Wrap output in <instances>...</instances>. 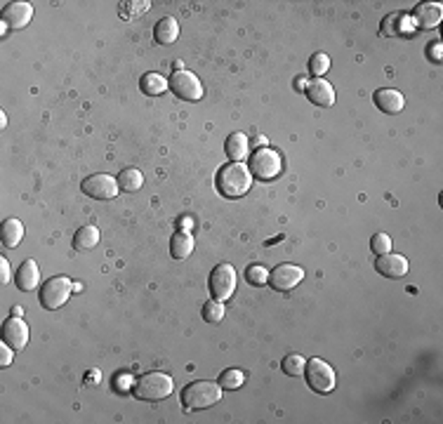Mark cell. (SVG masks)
<instances>
[{
	"label": "cell",
	"instance_id": "obj_1",
	"mask_svg": "<svg viewBox=\"0 0 443 424\" xmlns=\"http://www.w3.org/2000/svg\"><path fill=\"white\" fill-rule=\"evenodd\" d=\"M217 189L227 198H241L250 191L253 186V172L246 163H229L217 172L215 179Z\"/></svg>",
	"mask_w": 443,
	"mask_h": 424
},
{
	"label": "cell",
	"instance_id": "obj_2",
	"mask_svg": "<svg viewBox=\"0 0 443 424\" xmlns=\"http://www.w3.org/2000/svg\"><path fill=\"white\" fill-rule=\"evenodd\" d=\"M222 401V384L208 382V379H198L184 386L182 391V405L186 410H205L210 405Z\"/></svg>",
	"mask_w": 443,
	"mask_h": 424
},
{
	"label": "cell",
	"instance_id": "obj_3",
	"mask_svg": "<svg viewBox=\"0 0 443 424\" xmlns=\"http://www.w3.org/2000/svg\"><path fill=\"white\" fill-rule=\"evenodd\" d=\"M172 389H174V382L165 372H147V375H142L133 386L135 396L140 398V401H151V403L163 401V398L172 394Z\"/></svg>",
	"mask_w": 443,
	"mask_h": 424
},
{
	"label": "cell",
	"instance_id": "obj_4",
	"mask_svg": "<svg viewBox=\"0 0 443 424\" xmlns=\"http://www.w3.org/2000/svg\"><path fill=\"white\" fill-rule=\"evenodd\" d=\"M304 377H307V384L318 394H330L338 384V375H335L333 365L326 363L323 358H311L307 361V368H304Z\"/></svg>",
	"mask_w": 443,
	"mask_h": 424
},
{
	"label": "cell",
	"instance_id": "obj_5",
	"mask_svg": "<svg viewBox=\"0 0 443 424\" xmlns=\"http://www.w3.org/2000/svg\"><path fill=\"white\" fill-rule=\"evenodd\" d=\"M71 288H73L71 278H66V276H52L40 288V292H38L40 307L47 309V311L64 307L66 299L71 297Z\"/></svg>",
	"mask_w": 443,
	"mask_h": 424
},
{
	"label": "cell",
	"instance_id": "obj_6",
	"mask_svg": "<svg viewBox=\"0 0 443 424\" xmlns=\"http://www.w3.org/2000/svg\"><path fill=\"white\" fill-rule=\"evenodd\" d=\"M236 269L232 264H217L215 269L210 271V295L212 299H220V302H227L229 297L236 292Z\"/></svg>",
	"mask_w": 443,
	"mask_h": 424
},
{
	"label": "cell",
	"instance_id": "obj_7",
	"mask_svg": "<svg viewBox=\"0 0 443 424\" xmlns=\"http://www.w3.org/2000/svg\"><path fill=\"white\" fill-rule=\"evenodd\" d=\"M167 85H170V90L177 95L179 99H186V102H198V99H203V83L198 80L196 73L191 71H174L170 80H167Z\"/></svg>",
	"mask_w": 443,
	"mask_h": 424
},
{
	"label": "cell",
	"instance_id": "obj_8",
	"mask_svg": "<svg viewBox=\"0 0 443 424\" xmlns=\"http://www.w3.org/2000/svg\"><path fill=\"white\" fill-rule=\"evenodd\" d=\"M250 172L253 177L260 179H273L280 172V156L269 146H260L250 156Z\"/></svg>",
	"mask_w": 443,
	"mask_h": 424
},
{
	"label": "cell",
	"instance_id": "obj_9",
	"mask_svg": "<svg viewBox=\"0 0 443 424\" xmlns=\"http://www.w3.org/2000/svg\"><path fill=\"white\" fill-rule=\"evenodd\" d=\"M80 189H83V193H87L90 198H97V201H109V198L118 196V179H114L111 174L97 172V174H90L87 179H83Z\"/></svg>",
	"mask_w": 443,
	"mask_h": 424
},
{
	"label": "cell",
	"instance_id": "obj_10",
	"mask_svg": "<svg viewBox=\"0 0 443 424\" xmlns=\"http://www.w3.org/2000/svg\"><path fill=\"white\" fill-rule=\"evenodd\" d=\"M304 278V269L297 264H278L276 269L269 273V283L273 290L288 292L292 288H297Z\"/></svg>",
	"mask_w": 443,
	"mask_h": 424
},
{
	"label": "cell",
	"instance_id": "obj_11",
	"mask_svg": "<svg viewBox=\"0 0 443 424\" xmlns=\"http://www.w3.org/2000/svg\"><path fill=\"white\" fill-rule=\"evenodd\" d=\"M3 342H8L15 351L29 344V326H27V321H24L22 316H12L10 321H5Z\"/></svg>",
	"mask_w": 443,
	"mask_h": 424
},
{
	"label": "cell",
	"instance_id": "obj_12",
	"mask_svg": "<svg viewBox=\"0 0 443 424\" xmlns=\"http://www.w3.org/2000/svg\"><path fill=\"white\" fill-rule=\"evenodd\" d=\"M375 269L386 278H401L408 273V259H405L403 255H396V252L377 255Z\"/></svg>",
	"mask_w": 443,
	"mask_h": 424
},
{
	"label": "cell",
	"instance_id": "obj_13",
	"mask_svg": "<svg viewBox=\"0 0 443 424\" xmlns=\"http://www.w3.org/2000/svg\"><path fill=\"white\" fill-rule=\"evenodd\" d=\"M415 20L405 12H394V15L382 20V36H410L415 33Z\"/></svg>",
	"mask_w": 443,
	"mask_h": 424
},
{
	"label": "cell",
	"instance_id": "obj_14",
	"mask_svg": "<svg viewBox=\"0 0 443 424\" xmlns=\"http://www.w3.org/2000/svg\"><path fill=\"white\" fill-rule=\"evenodd\" d=\"M33 20V5L29 3H10L3 10V22L12 29H24Z\"/></svg>",
	"mask_w": 443,
	"mask_h": 424
},
{
	"label": "cell",
	"instance_id": "obj_15",
	"mask_svg": "<svg viewBox=\"0 0 443 424\" xmlns=\"http://www.w3.org/2000/svg\"><path fill=\"white\" fill-rule=\"evenodd\" d=\"M307 97L316 106H333L335 104V87L323 78H314L307 83Z\"/></svg>",
	"mask_w": 443,
	"mask_h": 424
},
{
	"label": "cell",
	"instance_id": "obj_16",
	"mask_svg": "<svg viewBox=\"0 0 443 424\" xmlns=\"http://www.w3.org/2000/svg\"><path fill=\"white\" fill-rule=\"evenodd\" d=\"M373 99H375L377 109L382 111V114H389V116L401 114L403 106H405L403 95L398 90H391V87H382V90H377Z\"/></svg>",
	"mask_w": 443,
	"mask_h": 424
},
{
	"label": "cell",
	"instance_id": "obj_17",
	"mask_svg": "<svg viewBox=\"0 0 443 424\" xmlns=\"http://www.w3.org/2000/svg\"><path fill=\"white\" fill-rule=\"evenodd\" d=\"M441 17H443V8L441 3H420L415 8V26L420 29H436L441 24Z\"/></svg>",
	"mask_w": 443,
	"mask_h": 424
},
{
	"label": "cell",
	"instance_id": "obj_18",
	"mask_svg": "<svg viewBox=\"0 0 443 424\" xmlns=\"http://www.w3.org/2000/svg\"><path fill=\"white\" fill-rule=\"evenodd\" d=\"M38 280H40L38 264H36L33 259L22 262V266H20V269H17V273H15L17 288L24 290V292H31L33 288H38Z\"/></svg>",
	"mask_w": 443,
	"mask_h": 424
},
{
	"label": "cell",
	"instance_id": "obj_19",
	"mask_svg": "<svg viewBox=\"0 0 443 424\" xmlns=\"http://www.w3.org/2000/svg\"><path fill=\"white\" fill-rule=\"evenodd\" d=\"M224 151L232 158V163H243L250 153V142L243 132H234L227 137V144H224Z\"/></svg>",
	"mask_w": 443,
	"mask_h": 424
},
{
	"label": "cell",
	"instance_id": "obj_20",
	"mask_svg": "<svg viewBox=\"0 0 443 424\" xmlns=\"http://www.w3.org/2000/svg\"><path fill=\"white\" fill-rule=\"evenodd\" d=\"M179 36V24L172 20V17H163L158 24L153 26V40L158 45H172Z\"/></svg>",
	"mask_w": 443,
	"mask_h": 424
},
{
	"label": "cell",
	"instance_id": "obj_21",
	"mask_svg": "<svg viewBox=\"0 0 443 424\" xmlns=\"http://www.w3.org/2000/svg\"><path fill=\"white\" fill-rule=\"evenodd\" d=\"M24 238V224L20 220H5L3 227H0V241H3L5 248H17Z\"/></svg>",
	"mask_w": 443,
	"mask_h": 424
},
{
	"label": "cell",
	"instance_id": "obj_22",
	"mask_svg": "<svg viewBox=\"0 0 443 424\" xmlns=\"http://www.w3.org/2000/svg\"><path fill=\"white\" fill-rule=\"evenodd\" d=\"M193 252V236L189 232H177L170 238V255L174 259H186Z\"/></svg>",
	"mask_w": 443,
	"mask_h": 424
},
{
	"label": "cell",
	"instance_id": "obj_23",
	"mask_svg": "<svg viewBox=\"0 0 443 424\" xmlns=\"http://www.w3.org/2000/svg\"><path fill=\"white\" fill-rule=\"evenodd\" d=\"M97 243H99V232L95 227H80L76 236H73V250L87 252V250H92Z\"/></svg>",
	"mask_w": 443,
	"mask_h": 424
},
{
	"label": "cell",
	"instance_id": "obj_24",
	"mask_svg": "<svg viewBox=\"0 0 443 424\" xmlns=\"http://www.w3.org/2000/svg\"><path fill=\"white\" fill-rule=\"evenodd\" d=\"M167 87L170 85H167V80L160 76V73H147V76H142V80H140V90L149 97L163 95Z\"/></svg>",
	"mask_w": 443,
	"mask_h": 424
},
{
	"label": "cell",
	"instance_id": "obj_25",
	"mask_svg": "<svg viewBox=\"0 0 443 424\" xmlns=\"http://www.w3.org/2000/svg\"><path fill=\"white\" fill-rule=\"evenodd\" d=\"M142 184H144V174L137 170V167H126V170L118 174V186L126 191H140Z\"/></svg>",
	"mask_w": 443,
	"mask_h": 424
},
{
	"label": "cell",
	"instance_id": "obj_26",
	"mask_svg": "<svg viewBox=\"0 0 443 424\" xmlns=\"http://www.w3.org/2000/svg\"><path fill=\"white\" fill-rule=\"evenodd\" d=\"M304 368H307V358L299 356V354H288V356L280 361V370L290 377H299L304 372Z\"/></svg>",
	"mask_w": 443,
	"mask_h": 424
},
{
	"label": "cell",
	"instance_id": "obj_27",
	"mask_svg": "<svg viewBox=\"0 0 443 424\" xmlns=\"http://www.w3.org/2000/svg\"><path fill=\"white\" fill-rule=\"evenodd\" d=\"M224 302H220V299H210V302H205L203 304V321L205 323H222V318H224Z\"/></svg>",
	"mask_w": 443,
	"mask_h": 424
},
{
	"label": "cell",
	"instance_id": "obj_28",
	"mask_svg": "<svg viewBox=\"0 0 443 424\" xmlns=\"http://www.w3.org/2000/svg\"><path fill=\"white\" fill-rule=\"evenodd\" d=\"M243 382H246V372L236 370V368H232V370H224L222 377H220L222 389H241Z\"/></svg>",
	"mask_w": 443,
	"mask_h": 424
},
{
	"label": "cell",
	"instance_id": "obj_29",
	"mask_svg": "<svg viewBox=\"0 0 443 424\" xmlns=\"http://www.w3.org/2000/svg\"><path fill=\"white\" fill-rule=\"evenodd\" d=\"M246 280L250 285H255V288H260V285H264L266 280H269V271H266L262 264H250L246 269Z\"/></svg>",
	"mask_w": 443,
	"mask_h": 424
},
{
	"label": "cell",
	"instance_id": "obj_30",
	"mask_svg": "<svg viewBox=\"0 0 443 424\" xmlns=\"http://www.w3.org/2000/svg\"><path fill=\"white\" fill-rule=\"evenodd\" d=\"M309 68H311V73H314L316 78H321L323 73L330 68V57L326 52H316V54H311V59H309Z\"/></svg>",
	"mask_w": 443,
	"mask_h": 424
},
{
	"label": "cell",
	"instance_id": "obj_31",
	"mask_svg": "<svg viewBox=\"0 0 443 424\" xmlns=\"http://www.w3.org/2000/svg\"><path fill=\"white\" fill-rule=\"evenodd\" d=\"M370 250L375 252V255H386V252H391V236H386V234H375V236H373V241H370Z\"/></svg>",
	"mask_w": 443,
	"mask_h": 424
},
{
	"label": "cell",
	"instance_id": "obj_32",
	"mask_svg": "<svg viewBox=\"0 0 443 424\" xmlns=\"http://www.w3.org/2000/svg\"><path fill=\"white\" fill-rule=\"evenodd\" d=\"M12 356H15V351H12V347L5 342V344H0V365L8 368L12 363Z\"/></svg>",
	"mask_w": 443,
	"mask_h": 424
},
{
	"label": "cell",
	"instance_id": "obj_33",
	"mask_svg": "<svg viewBox=\"0 0 443 424\" xmlns=\"http://www.w3.org/2000/svg\"><path fill=\"white\" fill-rule=\"evenodd\" d=\"M10 276H12V273H10V262L8 259H0V283H10Z\"/></svg>",
	"mask_w": 443,
	"mask_h": 424
},
{
	"label": "cell",
	"instance_id": "obj_34",
	"mask_svg": "<svg viewBox=\"0 0 443 424\" xmlns=\"http://www.w3.org/2000/svg\"><path fill=\"white\" fill-rule=\"evenodd\" d=\"M427 54H429V57H432V59L436 61V64H439V61H441V43L436 40L434 45L427 50Z\"/></svg>",
	"mask_w": 443,
	"mask_h": 424
},
{
	"label": "cell",
	"instance_id": "obj_35",
	"mask_svg": "<svg viewBox=\"0 0 443 424\" xmlns=\"http://www.w3.org/2000/svg\"><path fill=\"white\" fill-rule=\"evenodd\" d=\"M295 90H307V83H304V78H297L295 80Z\"/></svg>",
	"mask_w": 443,
	"mask_h": 424
},
{
	"label": "cell",
	"instance_id": "obj_36",
	"mask_svg": "<svg viewBox=\"0 0 443 424\" xmlns=\"http://www.w3.org/2000/svg\"><path fill=\"white\" fill-rule=\"evenodd\" d=\"M24 314V307H12V316H22Z\"/></svg>",
	"mask_w": 443,
	"mask_h": 424
},
{
	"label": "cell",
	"instance_id": "obj_37",
	"mask_svg": "<svg viewBox=\"0 0 443 424\" xmlns=\"http://www.w3.org/2000/svg\"><path fill=\"white\" fill-rule=\"evenodd\" d=\"M0 126H8V116H5V114H0Z\"/></svg>",
	"mask_w": 443,
	"mask_h": 424
}]
</instances>
